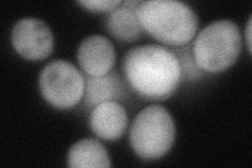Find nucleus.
Returning a JSON list of instances; mask_svg holds the SVG:
<instances>
[{"label":"nucleus","mask_w":252,"mask_h":168,"mask_svg":"<svg viewBox=\"0 0 252 168\" xmlns=\"http://www.w3.org/2000/svg\"><path fill=\"white\" fill-rule=\"evenodd\" d=\"M123 1L121 0H84L78 1V4L83 6L84 9L92 12H113L117 7H119Z\"/></svg>","instance_id":"ddd939ff"},{"label":"nucleus","mask_w":252,"mask_h":168,"mask_svg":"<svg viewBox=\"0 0 252 168\" xmlns=\"http://www.w3.org/2000/svg\"><path fill=\"white\" fill-rule=\"evenodd\" d=\"M123 71L131 89L149 100L169 98L182 80V69L176 54L159 44L130 49L123 59Z\"/></svg>","instance_id":"f257e3e1"},{"label":"nucleus","mask_w":252,"mask_h":168,"mask_svg":"<svg viewBox=\"0 0 252 168\" xmlns=\"http://www.w3.org/2000/svg\"><path fill=\"white\" fill-rule=\"evenodd\" d=\"M176 139V126L169 111L159 104L142 109L131 125L129 142L133 151L144 160L166 155Z\"/></svg>","instance_id":"20e7f679"},{"label":"nucleus","mask_w":252,"mask_h":168,"mask_svg":"<svg viewBox=\"0 0 252 168\" xmlns=\"http://www.w3.org/2000/svg\"><path fill=\"white\" fill-rule=\"evenodd\" d=\"M246 42H247L248 52L249 54H251V17L248 20L247 28H246Z\"/></svg>","instance_id":"4468645a"},{"label":"nucleus","mask_w":252,"mask_h":168,"mask_svg":"<svg viewBox=\"0 0 252 168\" xmlns=\"http://www.w3.org/2000/svg\"><path fill=\"white\" fill-rule=\"evenodd\" d=\"M42 97L52 106L68 109L80 103L84 96L85 79L78 68L64 60L47 65L39 77Z\"/></svg>","instance_id":"39448f33"},{"label":"nucleus","mask_w":252,"mask_h":168,"mask_svg":"<svg viewBox=\"0 0 252 168\" xmlns=\"http://www.w3.org/2000/svg\"><path fill=\"white\" fill-rule=\"evenodd\" d=\"M140 3H141V1H138V0H132V1L126 0V1H123V5L127 6V7H129V9H132V10H136Z\"/></svg>","instance_id":"2eb2a0df"},{"label":"nucleus","mask_w":252,"mask_h":168,"mask_svg":"<svg viewBox=\"0 0 252 168\" xmlns=\"http://www.w3.org/2000/svg\"><path fill=\"white\" fill-rule=\"evenodd\" d=\"M107 31L116 39L124 42H132L143 34L141 23L137 17L136 10L123 5L108 13L105 19Z\"/></svg>","instance_id":"9b49d317"},{"label":"nucleus","mask_w":252,"mask_h":168,"mask_svg":"<svg viewBox=\"0 0 252 168\" xmlns=\"http://www.w3.org/2000/svg\"><path fill=\"white\" fill-rule=\"evenodd\" d=\"M171 51L176 54L179 59L181 69H182V77L187 80H198L204 76L205 71L202 70L194 61L192 45L190 43L182 46H173Z\"/></svg>","instance_id":"f8f14e48"},{"label":"nucleus","mask_w":252,"mask_h":168,"mask_svg":"<svg viewBox=\"0 0 252 168\" xmlns=\"http://www.w3.org/2000/svg\"><path fill=\"white\" fill-rule=\"evenodd\" d=\"M84 79V104L89 108L103 102L124 99L127 93L122 79L114 70L104 76H85Z\"/></svg>","instance_id":"1a4fd4ad"},{"label":"nucleus","mask_w":252,"mask_h":168,"mask_svg":"<svg viewBox=\"0 0 252 168\" xmlns=\"http://www.w3.org/2000/svg\"><path fill=\"white\" fill-rule=\"evenodd\" d=\"M128 125L125 107L117 101H107L94 106L90 115L91 130L99 138L113 141L119 139Z\"/></svg>","instance_id":"6e6552de"},{"label":"nucleus","mask_w":252,"mask_h":168,"mask_svg":"<svg viewBox=\"0 0 252 168\" xmlns=\"http://www.w3.org/2000/svg\"><path fill=\"white\" fill-rule=\"evenodd\" d=\"M12 44L21 57L40 61L49 57L54 49V36L50 27L40 19L25 18L12 30Z\"/></svg>","instance_id":"423d86ee"},{"label":"nucleus","mask_w":252,"mask_h":168,"mask_svg":"<svg viewBox=\"0 0 252 168\" xmlns=\"http://www.w3.org/2000/svg\"><path fill=\"white\" fill-rule=\"evenodd\" d=\"M77 59L79 66L88 76L107 75L112 71L116 61L115 46L104 36H89L79 45Z\"/></svg>","instance_id":"0eeeda50"},{"label":"nucleus","mask_w":252,"mask_h":168,"mask_svg":"<svg viewBox=\"0 0 252 168\" xmlns=\"http://www.w3.org/2000/svg\"><path fill=\"white\" fill-rule=\"evenodd\" d=\"M242 50V35L236 23L218 20L205 27L192 44L198 67L207 73H220L238 60Z\"/></svg>","instance_id":"7ed1b4c3"},{"label":"nucleus","mask_w":252,"mask_h":168,"mask_svg":"<svg viewBox=\"0 0 252 168\" xmlns=\"http://www.w3.org/2000/svg\"><path fill=\"white\" fill-rule=\"evenodd\" d=\"M69 167H110L112 162L106 148L94 139H82L73 144L68 150Z\"/></svg>","instance_id":"9d476101"},{"label":"nucleus","mask_w":252,"mask_h":168,"mask_svg":"<svg viewBox=\"0 0 252 168\" xmlns=\"http://www.w3.org/2000/svg\"><path fill=\"white\" fill-rule=\"evenodd\" d=\"M136 14L146 33L172 47L190 43L199 28L198 16L190 6L181 1H141Z\"/></svg>","instance_id":"f03ea898"}]
</instances>
